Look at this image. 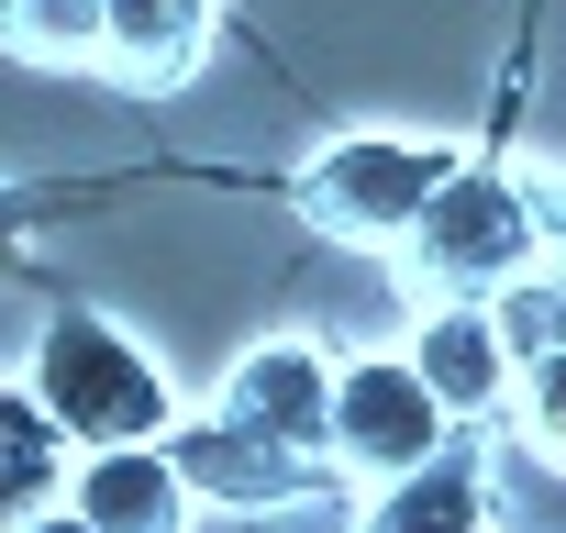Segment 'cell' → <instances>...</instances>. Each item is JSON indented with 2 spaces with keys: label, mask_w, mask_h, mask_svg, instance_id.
Here are the masks:
<instances>
[{
  "label": "cell",
  "mask_w": 566,
  "mask_h": 533,
  "mask_svg": "<svg viewBox=\"0 0 566 533\" xmlns=\"http://www.w3.org/2000/svg\"><path fill=\"white\" fill-rule=\"evenodd\" d=\"M23 389L56 411V433H67L78 456L178 433V389H167V367H156V356H145V345H134L112 312H56V323L34 334Z\"/></svg>",
  "instance_id": "cell-1"
},
{
  "label": "cell",
  "mask_w": 566,
  "mask_h": 533,
  "mask_svg": "<svg viewBox=\"0 0 566 533\" xmlns=\"http://www.w3.org/2000/svg\"><path fill=\"white\" fill-rule=\"evenodd\" d=\"M411 279H433L444 301H500L522 266H544V211H533V178H511V167H455L444 189H433V211L411 222Z\"/></svg>",
  "instance_id": "cell-2"
},
{
  "label": "cell",
  "mask_w": 566,
  "mask_h": 533,
  "mask_svg": "<svg viewBox=\"0 0 566 533\" xmlns=\"http://www.w3.org/2000/svg\"><path fill=\"white\" fill-rule=\"evenodd\" d=\"M467 156L455 145H422V134H334L312 167H301V211L334 233V244H411V222L433 211V189L455 178Z\"/></svg>",
  "instance_id": "cell-3"
},
{
  "label": "cell",
  "mask_w": 566,
  "mask_h": 533,
  "mask_svg": "<svg viewBox=\"0 0 566 533\" xmlns=\"http://www.w3.org/2000/svg\"><path fill=\"white\" fill-rule=\"evenodd\" d=\"M455 445V411L411 356H345L334 367V467L345 478H411L422 456Z\"/></svg>",
  "instance_id": "cell-4"
},
{
  "label": "cell",
  "mask_w": 566,
  "mask_h": 533,
  "mask_svg": "<svg viewBox=\"0 0 566 533\" xmlns=\"http://www.w3.org/2000/svg\"><path fill=\"white\" fill-rule=\"evenodd\" d=\"M334 367H345V356H323V345H301V334H266V345H244V356L222 367L211 411L244 422V433L277 445V456L334 467Z\"/></svg>",
  "instance_id": "cell-5"
},
{
  "label": "cell",
  "mask_w": 566,
  "mask_h": 533,
  "mask_svg": "<svg viewBox=\"0 0 566 533\" xmlns=\"http://www.w3.org/2000/svg\"><path fill=\"white\" fill-rule=\"evenodd\" d=\"M167 456H178V478H189V500H200V511H290V500H312L323 478H345V467H312V456L255 445V433H244V422H222V411L178 422V433H167Z\"/></svg>",
  "instance_id": "cell-6"
},
{
  "label": "cell",
  "mask_w": 566,
  "mask_h": 533,
  "mask_svg": "<svg viewBox=\"0 0 566 533\" xmlns=\"http://www.w3.org/2000/svg\"><path fill=\"white\" fill-rule=\"evenodd\" d=\"M400 356L433 378V400H444L455 422H500L511 389H522V356L500 345V312H489V301H444V290H433Z\"/></svg>",
  "instance_id": "cell-7"
},
{
  "label": "cell",
  "mask_w": 566,
  "mask_h": 533,
  "mask_svg": "<svg viewBox=\"0 0 566 533\" xmlns=\"http://www.w3.org/2000/svg\"><path fill=\"white\" fill-rule=\"evenodd\" d=\"M67 500L101 522V533H189V478H178V456H167V433L156 445H101V456H78V478H67Z\"/></svg>",
  "instance_id": "cell-8"
},
{
  "label": "cell",
  "mask_w": 566,
  "mask_h": 533,
  "mask_svg": "<svg viewBox=\"0 0 566 533\" xmlns=\"http://www.w3.org/2000/svg\"><path fill=\"white\" fill-rule=\"evenodd\" d=\"M356 533H489V467L467 445H444L411 478H378V500H367Z\"/></svg>",
  "instance_id": "cell-9"
},
{
  "label": "cell",
  "mask_w": 566,
  "mask_h": 533,
  "mask_svg": "<svg viewBox=\"0 0 566 533\" xmlns=\"http://www.w3.org/2000/svg\"><path fill=\"white\" fill-rule=\"evenodd\" d=\"M78 478V445L56 433V411L34 389H0V533H23L34 511H56Z\"/></svg>",
  "instance_id": "cell-10"
},
{
  "label": "cell",
  "mask_w": 566,
  "mask_h": 533,
  "mask_svg": "<svg viewBox=\"0 0 566 533\" xmlns=\"http://www.w3.org/2000/svg\"><path fill=\"white\" fill-rule=\"evenodd\" d=\"M112 12V67L134 90H178L200 56H211V23H222V0H101Z\"/></svg>",
  "instance_id": "cell-11"
},
{
  "label": "cell",
  "mask_w": 566,
  "mask_h": 533,
  "mask_svg": "<svg viewBox=\"0 0 566 533\" xmlns=\"http://www.w3.org/2000/svg\"><path fill=\"white\" fill-rule=\"evenodd\" d=\"M0 56L23 67H112V12L101 0H0Z\"/></svg>",
  "instance_id": "cell-12"
},
{
  "label": "cell",
  "mask_w": 566,
  "mask_h": 533,
  "mask_svg": "<svg viewBox=\"0 0 566 533\" xmlns=\"http://www.w3.org/2000/svg\"><path fill=\"white\" fill-rule=\"evenodd\" d=\"M489 312H500V345H511L522 367L566 356V266H555V255H544V266H522V279H511Z\"/></svg>",
  "instance_id": "cell-13"
},
{
  "label": "cell",
  "mask_w": 566,
  "mask_h": 533,
  "mask_svg": "<svg viewBox=\"0 0 566 533\" xmlns=\"http://www.w3.org/2000/svg\"><path fill=\"white\" fill-rule=\"evenodd\" d=\"M511 411H522V445L566 478V356H544V367H522V389H511Z\"/></svg>",
  "instance_id": "cell-14"
},
{
  "label": "cell",
  "mask_w": 566,
  "mask_h": 533,
  "mask_svg": "<svg viewBox=\"0 0 566 533\" xmlns=\"http://www.w3.org/2000/svg\"><path fill=\"white\" fill-rule=\"evenodd\" d=\"M533 211H544V255L566 266V178H533Z\"/></svg>",
  "instance_id": "cell-15"
},
{
  "label": "cell",
  "mask_w": 566,
  "mask_h": 533,
  "mask_svg": "<svg viewBox=\"0 0 566 533\" xmlns=\"http://www.w3.org/2000/svg\"><path fill=\"white\" fill-rule=\"evenodd\" d=\"M23 533H101V522H90V511H78V500H56V511H34V522H23Z\"/></svg>",
  "instance_id": "cell-16"
},
{
  "label": "cell",
  "mask_w": 566,
  "mask_h": 533,
  "mask_svg": "<svg viewBox=\"0 0 566 533\" xmlns=\"http://www.w3.org/2000/svg\"><path fill=\"white\" fill-rule=\"evenodd\" d=\"M23 266V211H12V189H0V279Z\"/></svg>",
  "instance_id": "cell-17"
}]
</instances>
